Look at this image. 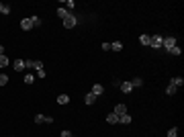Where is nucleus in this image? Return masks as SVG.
Here are the masks:
<instances>
[{
	"mask_svg": "<svg viewBox=\"0 0 184 137\" xmlns=\"http://www.w3.org/2000/svg\"><path fill=\"white\" fill-rule=\"evenodd\" d=\"M162 43H164V37H162V35H150V47L160 49V47H162Z\"/></svg>",
	"mask_w": 184,
	"mask_h": 137,
	"instance_id": "obj_1",
	"label": "nucleus"
},
{
	"mask_svg": "<svg viewBox=\"0 0 184 137\" xmlns=\"http://www.w3.org/2000/svg\"><path fill=\"white\" fill-rule=\"evenodd\" d=\"M61 23H63V27H66V29H74L76 25H78V19H76L74 14L70 13V14H68V16H66V19H63Z\"/></svg>",
	"mask_w": 184,
	"mask_h": 137,
	"instance_id": "obj_2",
	"label": "nucleus"
},
{
	"mask_svg": "<svg viewBox=\"0 0 184 137\" xmlns=\"http://www.w3.org/2000/svg\"><path fill=\"white\" fill-rule=\"evenodd\" d=\"M174 45H178L176 43V37H164V43H162V47L168 51V49H172Z\"/></svg>",
	"mask_w": 184,
	"mask_h": 137,
	"instance_id": "obj_3",
	"label": "nucleus"
},
{
	"mask_svg": "<svg viewBox=\"0 0 184 137\" xmlns=\"http://www.w3.org/2000/svg\"><path fill=\"white\" fill-rule=\"evenodd\" d=\"M117 117H121V115H125L127 113V104H123V103H119V104H115V110H113Z\"/></svg>",
	"mask_w": 184,
	"mask_h": 137,
	"instance_id": "obj_4",
	"label": "nucleus"
},
{
	"mask_svg": "<svg viewBox=\"0 0 184 137\" xmlns=\"http://www.w3.org/2000/svg\"><path fill=\"white\" fill-rule=\"evenodd\" d=\"M90 92H92V94H94L96 98H98V96H100L102 92H104V86H102V84H94V86H92V90H90Z\"/></svg>",
	"mask_w": 184,
	"mask_h": 137,
	"instance_id": "obj_5",
	"label": "nucleus"
},
{
	"mask_svg": "<svg viewBox=\"0 0 184 137\" xmlns=\"http://www.w3.org/2000/svg\"><path fill=\"white\" fill-rule=\"evenodd\" d=\"M20 29H23V31H31V29H33V25H31V19H23V21H20Z\"/></svg>",
	"mask_w": 184,
	"mask_h": 137,
	"instance_id": "obj_6",
	"label": "nucleus"
},
{
	"mask_svg": "<svg viewBox=\"0 0 184 137\" xmlns=\"http://www.w3.org/2000/svg\"><path fill=\"white\" fill-rule=\"evenodd\" d=\"M13 68H14V72H23L25 70V59H14Z\"/></svg>",
	"mask_w": 184,
	"mask_h": 137,
	"instance_id": "obj_7",
	"label": "nucleus"
},
{
	"mask_svg": "<svg viewBox=\"0 0 184 137\" xmlns=\"http://www.w3.org/2000/svg\"><path fill=\"white\" fill-rule=\"evenodd\" d=\"M121 92H125V94H131V90H133V86H131V82H121Z\"/></svg>",
	"mask_w": 184,
	"mask_h": 137,
	"instance_id": "obj_8",
	"label": "nucleus"
},
{
	"mask_svg": "<svg viewBox=\"0 0 184 137\" xmlns=\"http://www.w3.org/2000/svg\"><path fill=\"white\" fill-rule=\"evenodd\" d=\"M106 123H109V125H115V123H119V117H117L115 113H109V115H106Z\"/></svg>",
	"mask_w": 184,
	"mask_h": 137,
	"instance_id": "obj_9",
	"label": "nucleus"
},
{
	"mask_svg": "<svg viewBox=\"0 0 184 137\" xmlns=\"http://www.w3.org/2000/svg\"><path fill=\"white\" fill-rule=\"evenodd\" d=\"M55 14H57V16H60V19H61V21H63V19H66V16H68V10H66V8H63V6H60V8H57V10H55Z\"/></svg>",
	"mask_w": 184,
	"mask_h": 137,
	"instance_id": "obj_10",
	"label": "nucleus"
},
{
	"mask_svg": "<svg viewBox=\"0 0 184 137\" xmlns=\"http://www.w3.org/2000/svg\"><path fill=\"white\" fill-rule=\"evenodd\" d=\"M172 86H176V88H180V86H184V78H180V76H178V78H172Z\"/></svg>",
	"mask_w": 184,
	"mask_h": 137,
	"instance_id": "obj_11",
	"label": "nucleus"
},
{
	"mask_svg": "<svg viewBox=\"0 0 184 137\" xmlns=\"http://www.w3.org/2000/svg\"><path fill=\"white\" fill-rule=\"evenodd\" d=\"M84 103H86V104H94L96 103V96L92 94V92H88V94L84 96Z\"/></svg>",
	"mask_w": 184,
	"mask_h": 137,
	"instance_id": "obj_12",
	"label": "nucleus"
},
{
	"mask_svg": "<svg viewBox=\"0 0 184 137\" xmlns=\"http://www.w3.org/2000/svg\"><path fill=\"white\" fill-rule=\"evenodd\" d=\"M119 123H125V125H129V123H131V115H129V113H125V115H121V117H119Z\"/></svg>",
	"mask_w": 184,
	"mask_h": 137,
	"instance_id": "obj_13",
	"label": "nucleus"
},
{
	"mask_svg": "<svg viewBox=\"0 0 184 137\" xmlns=\"http://www.w3.org/2000/svg\"><path fill=\"white\" fill-rule=\"evenodd\" d=\"M168 53H172V55H182V49H180V45H174L172 49H168Z\"/></svg>",
	"mask_w": 184,
	"mask_h": 137,
	"instance_id": "obj_14",
	"label": "nucleus"
},
{
	"mask_svg": "<svg viewBox=\"0 0 184 137\" xmlns=\"http://www.w3.org/2000/svg\"><path fill=\"white\" fill-rule=\"evenodd\" d=\"M57 103H60V104H68L70 103V96L68 94H60V96H57Z\"/></svg>",
	"mask_w": 184,
	"mask_h": 137,
	"instance_id": "obj_15",
	"label": "nucleus"
},
{
	"mask_svg": "<svg viewBox=\"0 0 184 137\" xmlns=\"http://www.w3.org/2000/svg\"><path fill=\"white\" fill-rule=\"evenodd\" d=\"M8 63H10V59H8L6 55H0V70H2V68H6Z\"/></svg>",
	"mask_w": 184,
	"mask_h": 137,
	"instance_id": "obj_16",
	"label": "nucleus"
},
{
	"mask_svg": "<svg viewBox=\"0 0 184 137\" xmlns=\"http://www.w3.org/2000/svg\"><path fill=\"white\" fill-rule=\"evenodd\" d=\"M131 86H133V88H139V86H143V80L141 78H133V80H131Z\"/></svg>",
	"mask_w": 184,
	"mask_h": 137,
	"instance_id": "obj_17",
	"label": "nucleus"
},
{
	"mask_svg": "<svg viewBox=\"0 0 184 137\" xmlns=\"http://www.w3.org/2000/svg\"><path fill=\"white\" fill-rule=\"evenodd\" d=\"M0 14H10V6H8V4H2V2H0Z\"/></svg>",
	"mask_w": 184,
	"mask_h": 137,
	"instance_id": "obj_18",
	"label": "nucleus"
},
{
	"mask_svg": "<svg viewBox=\"0 0 184 137\" xmlns=\"http://www.w3.org/2000/svg\"><path fill=\"white\" fill-rule=\"evenodd\" d=\"M176 86H172V84H168V88H166V94H168V96H174V94H176Z\"/></svg>",
	"mask_w": 184,
	"mask_h": 137,
	"instance_id": "obj_19",
	"label": "nucleus"
},
{
	"mask_svg": "<svg viewBox=\"0 0 184 137\" xmlns=\"http://www.w3.org/2000/svg\"><path fill=\"white\" fill-rule=\"evenodd\" d=\"M110 49H113V51H121V49H123V43H121V41L110 43Z\"/></svg>",
	"mask_w": 184,
	"mask_h": 137,
	"instance_id": "obj_20",
	"label": "nucleus"
},
{
	"mask_svg": "<svg viewBox=\"0 0 184 137\" xmlns=\"http://www.w3.org/2000/svg\"><path fill=\"white\" fill-rule=\"evenodd\" d=\"M23 80H25V84H33L35 82V76L33 74H25V78H23Z\"/></svg>",
	"mask_w": 184,
	"mask_h": 137,
	"instance_id": "obj_21",
	"label": "nucleus"
},
{
	"mask_svg": "<svg viewBox=\"0 0 184 137\" xmlns=\"http://www.w3.org/2000/svg\"><path fill=\"white\" fill-rule=\"evenodd\" d=\"M139 43H141V45H150V35H141V37H139Z\"/></svg>",
	"mask_w": 184,
	"mask_h": 137,
	"instance_id": "obj_22",
	"label": "nucleus"
},
{
	"mask_svg": "<svg viewBox=\"0 0 184 137\" xmlns=\"http://www.w3.org/2000/svg\"><path fill=\"white\" fill-rule=\"evenodd\" d=\"M29 19H31V25H33V27H39V25H41L39 16H29Z\"/></svg>",
	"mask_w": 184,
	"mask_h": 137,
	"instance_id": "obj_23",
	"label": "nucleus"
},
{
	"mask_svg": "<svg viewBox=\"0 0 184 137\" xmlns=\"http://www.w3.org/2000/svg\"><path fill=\"white\" fill-rule=\"evenodd\" d=\"M35 123H37V125L45 123V115H41V113H39V115H35Z\"/></svg>",
	"mask_w": 184,
	"mask_h": 137,
	"instance_id": "obj_24",
	"label": "nucleus"
},
{
	"mask_svg": "<svg viewBox=\"0 0 184 137\" xmlns=\"http://www.w3.org/2000/svg\"><path fill=\"white\" fill-rule=\"evenodd\" d=\"M33 68L35 70H43V62H41V59H33Z\"/></svg>",
	"mask_w": 184,
	"mask_h": 137,
	"instance_id": "obj_25",
	"label": "nucleus"
},
{
	"mask_svg": "<svg viewBox=\"0 0 184 137\" xmlns=\"http://www.w3.org/2000/svg\"><path fill=\"white\" fill-rule=\"evenodd\" d=\"M8 84V76L6 74H0V86H6Z\"/></svg>",
	"mask_w": 184,
	"mask_h": 137,
	"instance_id": "obj_26",
	"label": "nucleus"
},
{
	"mask_svg": "<svg viewBox=\"0 0 184 137\" xmlns=\"http://www.w3.org/2000/svg\"><path fill=\"white\" fill-rule=\"evenodd\" d=\"M168 137H178V129L176 127H172V129L168 131Z\"/></svg>",
	"mask_w": 184,
	"mask_h": 137,
	"instance_id": "obj_27",
	"label": "nucleus"
},
{
	"mask_svg": "<svg viewBox=\"0 0 184 137\" xmlns=\"http://www.w3.org/2000/svg\"><path fill=\"white\" fill-rule=\"evenodd\" d=\"M25 70H33V59H25Z\"/></svg>",
	"mask_w": 184,
	"mask_h": 137,
	"instance_id": "obj_28",
	"label": "nucleus"
},
{
	"mask_svg": "<svg viewBox=\"0 0 184 137\" xmlns=\"http://www.w3.org/2000/svg\"><path fill=\"white\" fill-rule=\"evenodd\" d=\"M74 6H76V4L72 2V0H68V2H66V10H68V13H70V10H72Z\"/></svg>",
	"mask_w": 184,
	"mask_h": 137,
	"instance_id": "obj_29",
	"label": "nucleus"
},
{
	"mask_svg": "<svg viewBox=\"0 0 184 137\" xmlns=\"http://www.w3.org/2000/svg\"><path fill=\"white\" fill-rule=\"evenodd\" d=\"M61 137H74V133L68 131V129H63V131H61Z\"/></svg>",
	"mask_w": 184,
	"mask_h": 137,
	"instance_id": "obj_30",
	"label": "nucleus"
},
{
	"mask_svg": "<svg viewBox=\"0 0 184 137\" xmlns=\"http://www.w3.org/2000/svg\"><path fill=\"white\" fill-rule=\"evenodd\" d=\"M37 76H39V78H45L47 72H45V70H37Z\"/></svg>",
	"mask_w": 184,
	"mask_h": 137,
	"instance_id": "obj_31",
	"label": "nucleus"
},
{
	"mask_svg": "<svg viewBox=\"0 0 184 137\" xmlns=\"http://www.w3.org/2000/svg\"><path fill=\"white\" fill-rule=\"evenodd\" d=\"M102 51H110V43H102Z\"/></svg>",
	"mask_w": 184,
	"mask_h": 137,
	"instance_id": "obj_32",
	"label": "nucleus"
},
{
	"mask_svg": "<svg viewBox=\"0 0 184 137\" xmlns=\"http://www.w3.org/2000/svg\"><path fill=\"white\" fill-rule=\"evenodd\" d=\"M0 55H4V47L2 45H0Z\"/></svg>",
	"mask_w": 184,
	"mask_h": 137,
	"instance_id": "obj_33",
	"label": "nucleus"
}]
</instances>
